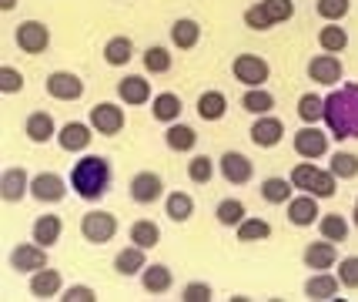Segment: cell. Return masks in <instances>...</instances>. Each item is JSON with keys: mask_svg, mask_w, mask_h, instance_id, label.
I'll list each match as a JSON object with an SVG mask.
<instances>
[{"mask_svg": "<svg viewBox=\"0 0 358 302\" xmlns=\"http://www.w3.org/2000/svg\"><path fill=\"white\" fill-rule=\"evenodd\" d=\"M325 125H328V135L338 138V142L358 138V84L355 81L335 88L325 97Z\"/></svg>", "mask_w": 358, "mask_h": 302, "instance_id": "obj_1", "label": "cell"}, {"mask_svg": "<svg viewBox=\"0 0 358 302\" xmlns=\"http://www.w3.org/2000/svg\"><path fill=\"white\" fill-rule=\"evenodd\" d=\"M110 181H114V168H110L108 158H101V155H84V158L71 168V191L84 198V202H97V198H104L110 188Z\"/></svg>", "mask_w": 358, "mask_h": 302, "instance_id": "obj_2", "label": "cell"}, {"mask_svg": "<svg viewBox=\"0 0 358 302\" xmlns=\"http://www.w3.org/2000/svg\"><path fill=\"white\" fill-rule=\"evenodd\" d=\"M295 14V0H258L245 11V24L251 31H271L275 24H285Z\"/></svg>", "mask_w": 358, "mask_h": 302, "instance_id": "obj_3", "label": "cell"}, {"mask_svg": "<svg viewBox=\"0 0 358 302\" xmlns=\"http://www.w3.org/2000/svg\"><path fill=\"white\" fill-rule=\"evenodd\" d=\"M87 125H91L97 135L114 138V135H121V131H124V108H121V104H114V101H97V104L91 108Z\"/></svg>", "mask_w": 358, "mask_h": 302, "instance_id": "obj_4", "label": "cell"}, {"mask_svg": "<svg viewBox=\"0 0 358 302\" xmlns=\"http://www.w3.org/2000/svg\"><path fill=\"white\" fill-rule=\"evenodd\" d=\"M80 235L91 242V245H104V242H110L117 235V215L94 208V212H87L80 219Z\"/></svg>", "mask_w": 358, "mask_h": 302, "instance_id": "obj_5", "label": "cell"}, {"mask_svg": "<svg viewBox=\"0 0 358 302\" xmlns=\"http://www.w3.org/2000/svg\"><path fill=\"white\" fill-rule=\"evenodd\" d=\"M231 74H234V81H241L245 88H262V84L271 78V67H268V61L258 57V54H238L231 61Z\"/></svg>", "mask_w": 358, "mask_h": 302, "instance_id": "obj_6", "label": "cell"}, {"mask_svg": "<svg viewBox=\"0 0 358 302\" xmlns=\"http://www.w3.org/2000/svg\"><path fill=\"white\" fill-rule=\"evenodd\" d=\"M14 41L24 54H44L50 48V27L41 20H20L14 31Z\"/></svg>", "mask_w": 358, "mask_h": 302, "instance_id": "obj_7", "label": "cell"}, {"mask_svg": "<svg viewBox=\"0 0 358 302\" xmlns=\"http://www.w3.org/2000/svg\"><path fill=\"white\" fill-rule=\"evenodd\" d=\"M44 91L54 101H78V97H84V81L78 78V74H71V71H50L47 74V84Z\"/></svg>", "mask_w": 358, "mask_h": 302, "instance_id": "obj_8", "label": "cell"}, {"mask_svg": "<svg viewBox=\"0 0 358 302\" xmlns=\"http://www.w3.org/2000/svg\"><path fill=\"white\" fill-rule=\"evenodd\" d=\"M295 155H301L305 161H318L328 155V135L322 128L305 125L301 131H295Z\"/></svg>", "mask_w": 358, "mask_h": 302, "instance_id": "obj_9", "label": "cell"}, {"mask_svg": "<svg viewBox=\"0 0 358 302\" xmlns=\"http://www.w3.org/2000/svg\"><path fill=\"white\" fill-rule=\"evenodd\" d=\"M127 195L138 205H155L157 198L164 195V181H161L157 172H138V175L131 178V185H127Z\"/></svg>", "mask_w": 358, "mask_h": 302, "instance_id": "obj_10", "label": "cell"}, {"mask_svg": "<svg viewBox=\"0 0 358 302\" xmlns=\"http://www.w3.org/2000/svg\"><path fill=\"white\" fill-rule=\"evenodd\" d=\"M31 195L44 205H57V202L67 198V181L61 175H54V172H41V175L31 178Z\"/></svg>", "mask_w": 358, "mask_h": 302, "instance_id": "obj_11", "label": "cell"}, {"mask_svg": "<svg viewBox=\"0 0 358 302\" xmlns=\"http://www.w3.org/2000/svg\"><path fill=\"white\" fill-rule=\"evenodd\" d=\"M221 175L228 185H248L251 178H255V161L248 155H241V151H224L218 161Z\"/></svg>", "mask_w": 358, "mask_h": 302, "instance_id": "obj_12", "label": "cell"}, {"mask_svg": "<svg viewBox=\"0 0 358 302\" xmlns=\"http://www.w3.org/2000/svg\"><path fill=\"white\" fill-rule=\"evenodd\" d=\"M117 97H121V104H131V108L148 104V101H155L151 81L144 78V74H124V78L117 81Z\"/></svg>", "mask_w": 358, "mask_h": 302, "instance_id": "obj_13", "label": "cell"}, {"mask_svg": "<svg viewBox=\"0 0 358 302\" xmlns=\"http://www.w3.org/2000/svg\"><path fill=\"white\" fill-rule=\"evenodd\" d=\"M248 135L258 148H275L285 138V125H281V118H275V114H258Z\"/></svg>", "mask_w": 358, "mask_h": 302, "instance_id": "obj_14", "label": "cell"}, {"mask_svg": "<svg viewBox=\"0 0 358 302\" xmlns=\"http://www.w3.org/2000/svg\"><path fill=\"white\" fill-rule=\"evenodd\" d=\"M94 135H97V131H94L91 125H84V121H67V125L57 131V144H61L64 151H74V155H78V151H87V148H91Z\"/></svg>", "mask_w": 358, "mask_h": 302, "instance_id": "obj_15", "label": "cell"}, {"mask_svg": "<svg viewBox=\"0 0 358 302\" xmlns=\"http://www.w3.org/2000/svg\"><path fill=\"white\" fill-rule=\"evenodd\" d=\"M285 208H288V222L295 225V228L318 225V198H315L312 191L308 195H292V202Z\"/></svg>", "mask_w": 358, "mask_h": 302, "instance_id": "obj_16", "label": "cell"}, {"mask_svg": "<svg viewBox=\"0 0 358 302\" xmlns=\"http://www.w3.org/2000/svg\"><path fill=\"white\" fill-rule=\"evenodd\" d=\"M47 266V249L44 245H37V242H24V245H17L14 252H10V269L17 272H37Z\"/></svg>", "mask_w": 358, "mask_h": 302, "instance_id": "obj_17", "label": "cell"}, {"mask_svg": "<svg viewBox=\"0 0 358 302\" xmlns=\"http://www.w3.org/2000/svg\"><path fill=\"white\" fill-rule=\"evenodd\" d=\"M301 259H305V269H315V272H328L331 266H338V252H335V242H328V239L308 242Z\"/></svg>", "mask_w": 358, "mask_h": 302, "instance_id": "obj_18", "label": "cell"}, {"mask_svg": "<svg viewBox=\"0 0 358 302\" xmlns=\"http://www.w3.org/2000/svg\"><path fill=\"white\" fill-rule=\"evenodd\" d=\"M308 81H315V84H338L342 81V61L335 57V54H318V57H312L308 61Z\"/></svg>", "mask_w": 358, "mask_h": 302, "instance_id": "obj_19", "label": "cell"}, {"mask_svg": "<svg viewBox=\"0 0 358 302\" xmlns=\"http://www.w3.org/2000/svg\"><path fill=\"white\" fill-rule=\"evenodd\" d=\"M61 289H64V279L57 269H50V266H44V269L31 272V296L34 299H61Z\"/></svg>", "mask_w": 358, "mask_h": 302, "instance_id": "obj_20", "label": "cell"}, {"mask_svg": "<svg viewBox=\"0 0 358 302\" xmlns=\"http://www.w3.org/2000/svg\"><path fill=\"white\" fill-rule=\"evenodd\" d=\"M338 289H342L338 275H331V272H315L312 279L305 282V299L331 302V299H338Z\"/></svg>", "mask_w": 358, "mask_h": 302, "instance_id": "obj_21", "label": "cell"}, {"mask_svg": "<svg viewBox=\"0 0 358 302\" xmlns=\"http://www.w3.org/2000/svg\"><path fill=\"white\" fill-rule=\"evenodd\" d=\"M27 191H31V178L24 168H7L0 175V198L3 202H20Z\"/></svg>", "mask_w": 358, "mask_h": 302, "instance_id": "obj_22", "label": "cell"}, {"mask_svg": "<svg viewBox=\"0 0 358 302\" xmlns=\"http://www.w3.org/2000/svg\"><path fill=\"white\" fill-rule=\"evenodd\" d=\"M171 282H174V275L164 262H151V266H144V272H141V286H144V292H151V296H164L171 289Z\"/></svg>", "mask_w": 358, "mask_h": 302, "instance_id": "obj_23", "label": "cell"}, {"mask_svg": "<svg viewBox=\"0 0 358 302\" xmlns=\"http://www.w3.org/2000/svg\"><path fill=\"white\" fill-rule=\"evenodd\" d=\"M144 266H148V249H141L134 242L114 255V269H117V275H127V279L138 275V272H144Z\"/></svg>", "mask_w": 358, "mask_h": 302, "instance_id": "obj_24", "label": "cell"}, {"mask_svg": "<svg viewBox=\"0 0 358 302\" xmlns=\"http://www.w3.org/2000/svg\"><path fill=\"white\" fill-rule=\"evenodd\" d=\"M198 41H201V24L198 20H191V17H178L171 27V44L178 50H194L198 48Z\"/></svg>", "mask_w": 358, "mask_h": 302, "instance_id": "obj_25", "label": "cell"}, {"mask_svg": "<svg viewBox=\"0 0 358 302\" xmlns=\"http://www.w3.org/2000/svg\"><path fill=\"white\" fill-rule=\"evenodd\" d=\"M61 232H64L61 215H37V222H34V242H37V245H44V249L57 245Z\"/></svg>", "mask_w": 358, "mask_h": 302, "instance_id": "obj_26", "label": "cell"}, {"mask_svg": "<svg viewBox=\"0 0 358 302\" xmlns=\"http://www.w3.org/2000/svg\"><path fill=\"white\" fill-rule=\"evenodd\" d=\"M24 131H27V138H31L34 144H44V142H50V138L57 135V128H54V118H50L47 111L27 114V125H24Z\"/></svg>", "mask_w": 358, "mask_h": 302, "instance_id": "obj_27", "label": "cell"}, {"mask_svg": "<svg viewBox=\"0 0 358 302\" xmlns=\"http://www.w3.org/2000/svg\"><path fill=\"white\" fill-rule=\"evenodd\" d=\"M292 195H295L292 178H265L262 181V198H265L268 205H288Z\"/></svg>", "mask_w": 358, "mask_h": 302, "instance_id": "obj_28", "label": "cell"}, {"mask_svg": "<svg viewBox=\"0 0 358 302\" xmlns=\"http://www.w3.org/2000/svg\"><path fill=\"white\" fill-rule=\"evenodd\" d=\"M198 114H201V121H221L224 114H228V97L224 91H204L198 97Z\"/></svg>", "mask_w": 358, "mask_h": 302, "instance_id": "obj_29", "label": "cell"}, {"mask_svg": "<svg viewBox=\"0 0 358 302\" xmlns=\"http://www.w3.org/2000/svg\"><path fill=\"white\" fill-rule=\"evenodd\" d=\"M164 142H168L171 151L187 155V151H194V144H198V131L191 125H178V121H174V125L168 128V135H164Z\"/></svg>", "mask_w": 358, "mask_h": 302, "instance_id": "obj_30", "label": "cell"}, {"mask_svg": "<svg viewBox=\"0 0 358 302\" xmlns=\"http://www.w3.org/2000/svg\"><path fill=\"white\" fill-rule=\"evenodd\" d=\"M151 114H155V121L174 125V121H178V114H181V97L174 95V91H164V95H157L155 101H151Z\"/></svg>", "mask_w": 358, "mask_h": 302, "instance_id": "obj_31", "label": "cell"}, {"mask_svg": "<svg viewBox=\"0 0 358 302\" xmlns=\"http://www.w3.org/2000/svg\"><path fill=\"white\" fill-rule=\"evenodd\" d=\"M164 212H168V219L171 222H187L191 215H194V198L187 195V191H171L168 195V202H164Z\"/></svg>", "mask_w": 358, "mask_h": 302, "instance_id": "obj_32", "label": "cell"}, {"mask_svg": "<svg viewBox=\"0 0 358 302\" xmlns=\"http://www.w3.org/2000/svg\"><path fill=\"white\" fill-rule=\"evenodd\" d=\"M215 215H218V222L224 225V228H238V225L248 219V208H245L241 198H224V202H218Z\"/></svg>", "mask_w": 358, "mask_h": 302, "instance_id": "obj_33", "label": "cell"}, {"mask_svg": "<svg viewBox=\"0 0 358 302\" xmlns=\"http://www.w3.org/2000/svg\"><path fill=\"white\" fill-rule=\"evenodd\" d=\"M131 57H134L131 37H110L108 44H104V61L110 67H124V64H131Z\"/></svg>", "mask_w": 358, "mask_h": 302, "instance_id": "obj_34", "label": "cell"}, {"mask_svg": "<svg viewBox=\"0 0 358 302\" xmlns=\"http://www.w3.org/2000/svg\"><path fill=\"white\" fill-rule=\"evenodd\" d=\"M241 108L248 114H271V108H275V95L271 91H265V88H248L245 91V97H241Z\"/></svg>", "mask_w": 358, "mask_h": 302, "instance_id": "obj_35", "label": "cell"}, {"mask_svg": "<svg viewBox=\"0 0 358 302\" xmlns=\"http://www.w3.org/2000/svg\"><path fill=\"white\" fill-rule=\"evenodd\" d=\"M298 118H301L305 125L325 121V97L322 95H301L298 97Z\"/></svg>", "mask_w": 358, "mask_h": 302, "instance_id": "obj_36", "label": "cell"}, {"mask_svg": "<svg viewBox=\"0 0 358 302\" xmlns=\"http://www.w3.org/2000/svg\"><path fill=\"white\" fill-rule=\"evenodd\" d=\"M318 44H322L325 54H342V50L348 48V31L338 27V24H328V27L318 31Z\"/></svg>", "mask_w": 358, "mask_h": 302, "instance_id": "obj_37", "label": "cell"}, {"mask_svg": "<svg viewBox=\"0 0 358 302\" xmlns=\"http://www.w3.org/2000/svg\"><path fill=\"white\" fill-rule=\"evenodd\" d=\"M328 172L335 178H342V181L358 178V155H352V151H335L331 161H328Z\"/></svg>", "mask_w": 358, "mask_h": 302, "instance_id": "obj_38", "label": "cell"}, {"mask_svg": "<svg viewBox=\"0 0 358 302\" xmlns=\"http://www.w3.org/2000/svg\"><path fill=\"white\" fill-rule=\"evenodd\" d=\"M318 228H322V239L335 242V245L348 239V222H345V215H338V212L322 215V219H318Z\"/></svg>", "mask_w": 358, "mask_h": 302, "instance_id": "obj_39", "label": "cell"}, {"mask_svg": "<svg viewBox=\"0 0 358 302\" xmlns=\"http://www.w3.org/2000/svg\"><path fill=\"white\" fill-rule=\"evenodd\" d=\"M144 71L148 74H168L171 71V50L155 44V48L144 50Z\"/></svg>", "mask_w": 358, "mask_h": 302, "instance_id": "obj_40", "label": "cell"}, {"mask_svg": "<svg viewBox=\"0 0 358 302\" xmlns=\"http://www.w3.org/2000/svg\"><path fill=\"white\" fill-rule=\"evenodd\" d=\"M268 235H271V225H268L265 219H255V215H248L245 222L238 225V242H265Z\"/></svg>", "mask_w": 358, "mask_h": 302, "instance_id": "obj_41", "label": "cell"}, {"mask_svg": "<svg viewBox=\"0 0 358 302\" xmlns=\"http://www.w3.org/2000/svg\"><path fill=\"white\" fill-rule=\"evenodd\" d=\"M131 242H134V245H141V249H155L157 242H161V232H157L155 222L141 219V222L131 225Z\"/></svg>", "mask_w": 358, "mask_h": 302, "instance_id": "obj_42", "label": "cell"}, {"mask_svg": "<svg viewBox=\"0 0 358 302\" xmlns=\"http://www.w3.org/2000/svg\"><path fill=\"white\" fill-rule=\"evenodd\" d=\"M215 175V158H208V155H194V158L187 161V178L194 181V185H208Z\"/></svg>", "mask_w": 358, "mask_h": 302, "instance_id": "obj_43", "label": "cell"}, {"mask_svg": "<svg viewBox=\"0 0 358 302\" xmlns=\"http://www.w3.org/2000/svg\"><path fill=\"white\" fill-rule=\"evenodd\" d=\"M315 11H318V17H322V20H328V24H338V20L352 11V0H318V4H315Z\"/></svg>", "mask_w": 358, "mask_h": 302, "instance_id": "obj_44", "label": "cell"}, {"mask_svg": "<svg viewBox=\"0 0 358 302\" xmlns=\"http://www.w3.org/2000/svg\"><path fill=\"white\" fill-rule=\"evenodd\" d=\"M318 172H322V168H318L315 161H301V165H295V172H292V185L301 191H312Z\"/></svg>", "mask_w": 358, "mask_h": 302, "instance_id": "obj_45", "label": "cell"}, {"mask_svg": "<svg viewBox=\"0 0 358 302\" xmlns=\"http://www.w3.org/2000/svg\"><path fill=\"white\" fill-rule=\"evenodd\" d=\"M24 88V74L17 71L14 64H0V91L3 95H17Z\"/></svg>", "mask_w": 358, "mask_h": 302, "instance_id": "obj_46", "label": "cell"}, {"mask_svg": "<svg viewBox=\"0 0 358 302\" xmlns=\"http://www.w3.org/2000/svg\"><path fill=\"white\" fill-rule=\"evenodd\" d=\"M338 282L342 289H358V255H348L338 262Z\"/></svg>", "mask_w": 358, "mask_h": 302, "instance_id": "obj_47", "label": "cell"}, {"mask_svg": "<svg viewBox=\"0 0 358 302\" xmlns=\"http://www.w3.org/2000/svg\"><path fill=\"white\" fill-rule=\"evenodd\" d=\"M181 299L185 302H211L215 299V289L208 286V282H187L181 289Z\"/></svg>", "mask_w": 358, "mask_h": 302, "instance_id": "obj_48", "label": "cell"}, {"mask_svg": "<svg viewBox=\"0 0 358 302\" xmlns=\"http://www.w3.org/2000/svg\"><path fill=\"white\" fill-rule=\"evenodd\" d=\"M335 191H338V178L331 175V172H318V178H315V185H312L315 198H331Z\"/></svg>", "mask_w": 358, "mask_h": 302, "instance_id": "obj_49", "label": "cell"}, {"mask_svg": "<svg viewBox=\"0 0 358 302\" xmlns=\"http://www.w3.org/2000/svg\"><path fill=\"white\" fill-rule=\"evenodd\" d=\"M61 302H97V292L91 286H71V289H64Z\"/></svg>", "mask_w": 358, "mask_h": 302, "instance_id": "obj_50", "label": "cell"}, {"mask_svg": "<svg viewBox=\"0 0 358 302\" xmlns=\"http://www.w3.org/2000/svg\"><path fill=\"white\" fill-rule=\"evenodd\" d=\"M17 0H0V11H14Z\"/></svg>", "mask_w": 358, "mask_h": 302, "instance_id": "obj_51", "label": "cell"}, {"mask_svg": "<svg viewBox=\"0 0 358 302\" xmlns=\"http://www.w3.org/2000/svg\"><path fill=\"white\" fill-rule=\"evenodd\" d=\"M352 222H355V228H358V198H355V208H352Z\"/></svg>", "mask_w": 358, "mask_h": 302, "instance_id": "obj_52", "label": "cell"}]
</instances>
